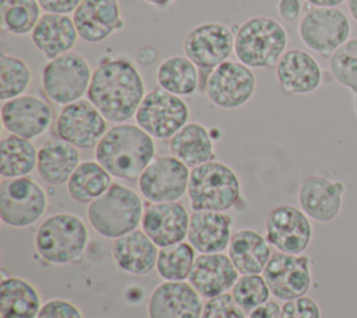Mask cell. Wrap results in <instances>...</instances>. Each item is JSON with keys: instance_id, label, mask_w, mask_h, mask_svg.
I'll return each instance as SVG.
<instances>
[{"instance_id": "12", "label": "cell", "mask_w": 357, "mask_h": 318, "mask_svg": "<svg viewBox=\"0 0 357 318\" xmlns=\"http://www.w3.org/2000/svg\"><path fill=\"white\" fill-rule=\"evenodd\" d=\"M190 167L173 155L155 156L138 177V190L149 202H174L188 190Z\"/></svg>"}, {"instance_id": "20", "label": "cell", "mask_w": 357, "mask_h": 318, "mask_svg": "<svg viewBox=\"0 0 357 318\" xmlns=\"http://www.w3.org/2000/svg\"><path fill=\"white\" fill-rule=\"evenodd\" d=\"M202 308L201 296L185 280L162 282L148 301L149 318H201Z\"/></svg>"}, {"instance_id": "35", "label": "cell", "mask_w": 357, "mask_h": 318, "mask_svg": "<svg viewBox=\"0 0 357 318\" xmlns=\"http://www.w3.org/2000/svg\"><path fill=\"white\" fill-rule=\"evenodd\" d=\"M195 261V248L185 241L162 247L158 254L156 271L159 276L170 282L188 279Z\"/></svg>"}, {"instance_id": "15", "label": "cell", "mask_w": 357, "mask_h": 318, "mask_svg": "<svg viewBox=\"0 0 357 318\" xmlns=\"http://www.w3.org/2000/svg\"><path fill=\"white\" fill-rule=\"evenodd\" d=\"M106 121L88 99H79L63 106L60 110L56 120L57 138L78 149L93 148L107 131Z\"/></svg>"}, {"instance_id": "31", "label": "cell", "mask_w": 357, "mask_h": 318, "mask_svg": "<svg viewBox=\"0 0 357 318\" xmlns=\"http://www.w3.org/2000/svg\"><path fill=\"white\" fill-rule=\"evenodd\" d=\"M112 174L98 162L85 160L78 165L67 181L70 197L79 204H91L112 186Z\"/></svg>"}, {"instance_id": "21", "label": "cell", "mask_w": 357, "mask_h": 318, "mask_svg": "<svg viewBox=\"0 0 357 318\" xmlns=\"http://www.w3.org/2000/svg\"><path fill=\"white\" fill-rule=\"evenodd\" d=\"M73 20L78 36L88 43L103 42L124 28L117 0H82L73 13Z\"/></svg>"}, {"instance_id": "2", "label": "cell", "mask_w": 357, "mask_h": 318, "mask_svg": "<svg viewBox=\"0 0 357 318\" xmlns=\"http://www.w3.org/2000/svg\"><path fill=\"white\" fill-rule=\"evenodd\" d=\"M153 158V138L137 124L113 126L95 146V159L113 177L124 180H138Z\"/></svg>"}, {"instance_id": "43", "label": "cell", "mask_w": 357, "mask_h": 318, "mask_svg": "<svg viewBox=\"0 0 357 318\" xmlns=\"http://www.w3.org/2000/svg\"><path fill=\"white\" fill-rule=\"evenodd\" d=\"M278 13L280 18L286 22H294L301 14V1L300 0H279Z\"/></svg>"}, {"instance_id": "34", "label": "cell", "mask_w": 357, "mask_h": 318, "mask_svg": "<svg viewBox=\"0 0 357 318\" xmlns=\"http://www.w3.org/2000/svg\"><path fill=\"white\" fill-rule=\"evenodd\" d=\"M38 0H0L1 31L13 35L31 33L40 15Z\"/></svg>"}, {"instance_id": "14", "label": "cell", "mask_w": 357, "mask_h": 318, "mask_svg": "<svg viewBox=\"0 0 357 318\" xmlns=\"http://www.w3.org/2000/svg\"><path fill=\"white\" fill-rule=\"evenodd\" d=\"M262 276L271 294L279 300L305 296L311 287V259L304 254L272 252Z\"/></svg>"}, {"instance_id": "30", "label": "cell", "mask_w": 357, "mask_h": 318, "mask_svg": "<svg viewBox=\"0 0 357 318\" xmlns=\"http://www.w3.org/2000/svg\"><path fill=\"white\" fill-rule=\"evenodd\" d=\"M40 296L28 280L17 276L3 278L0 285L1 318H36Z\"/></svg>"}, {"instance_id": "22", "label": "cell", "mask_w": 357, "mask_h": 318, "mask_svg": "<svg viewBox=\"0 0 357 318\" xmlns=\"http://www.w3.org/2000/svg\"><path fill=\"white\" fill-rule=\"evenodd\" d=\"M238 275L229 255L223 252L199 254L194 261L188 283L201 297L212 298L231 289Z\"/></svg>"}, {"instance_id": "47", "label": "cell", "mask_w": 357, "mask_h": 318, "mask_svg": "<svg viewBox=\"0 0 357 318\" xmlns=\"http://www.w3.org/2000/svg\"><path fill=\"white\" fill-rule=\"evenodd\" d=\"M144 1L151 4V6H153V7H158V8H166L172 3H174L176 0H144Z\"/></svg>"}, {"instance_id": "36", "label": "cell", "mask_w": 357, "mask_h": 318, "mask_svg": "<svg viewBox=\"0 0 357 318\" xmlns=\"http://www.w3.org/2000/svg\"><path fill=\"white\" fill-rule=\"evenodd\" d=\"M32 80V70L22 59L0 54V99L3 102L24 95Z\"/></svg>"}, {"instance_id": "49", "label": "cell", "mask_w": 357, "mask_h": 318, "mask_svg": "<svg viewBox=\"0 0 357 318\" xmlns=\"http://www.w3.org/2000/svg\"><path fill=\"white\" fill-rule=\"evenodd\" d=\"M353 106H354V110L357 113V95H354V100H353Z\"/></svg>"}, {"instance_id": "23", "label": "cell", "mask_w": 357, "mask_h": 318, "mask_svg": "<svg viewBox=\"0 0 357 318\" xmlns=\"http://www.w3.org/2000/svg\"><path fill=\"white\" fill-rule=\"evenodd\" d=\"M275 73L282 89L291 95L311 93L322 82L318 61L301 49L286 50L275 66Z\"/></svg>"}, {"instance_id": "27", "label": "cell", "mask_w": 357, "mask_h": 318, "mask_svg": "<svg viewBox=\"0 0 357 318\" xmlns=\"http://www.w3.org/2000/svg\"><path fill=\"white\" fill-rule=\"evenodd\" d=\"M229 258L240 275L262 273L271 255V244L254 229H240L233 233L229 244Z\"/></svg>"}, {"instance_id": "37", "label": "cell", "mask_w": 357, "mask_h": 318, "mask_svg": "<svg viewBox=\"0 0 357 318\" xmlns=\"http://www.w3.org/2000/svg\"><path fill=\"white\" fill-rule=\"evenodd\" d=\"M333 80L357 95V38L346 40L329 57Z\"/></svg>"}, {"instance_id": "45", "label": "cell", "mask_w": 357, "mask_h": 318, "mask_svg": "<svg viewBox=\"0 0 357 318\" xmlns=\"http://www.w3.org/2000/svg\"><path fill=\"white\" fill-rule=\"evenodd\" d=\"M158 59V50L153 46H142L135 53V61L141 66H152Z\"/></svg>"}, {"instance_id": "9", "label": "cell", "mask_w": 357, "mask_h": 318, "mask_svg": "<svg viewBox=\"0 0 357 318\" xmlns=\"http://www.w3.org/2000/svg\"><path fill=\"white\" fill-rule=\"evenodd\" d=\"M47 206L45 190L31 177L3 179L0 183V218L11 227H26L38 222Z\"/></svg>"}, {"instance_id": "44", "label": "cell", "mask_w": 357, "mask_h": 318, "mask_svg": "<svg viewBox=\"0 0 357 318\" xmlns=\"http://www.w3.org/2000/svg\"><path fill=\"white\" fill-rule=\"evenodd\" d=\"M282 305L273 300H268L248 314V318H280Z\"/></svg>"}, {"instance_id": "32", "label": "cell", "mask_w": 357, "mask_h": 318, "mask_svg": "<svg viewBox=\"0 0 357 318\" xmlns=\"http://www.w3.org/2000/svg\"><path fill=\"white\" fill-rule=\"evenodd\" d=\"M158 85L177 96L192 95L199 88V71L185 56L165 59L156 70Z\"/></svg>"}, {"instance_id": "13", "label": "cell", "mask_w": 357, "mask_h": 318, "mask_svg": "<svg viewBox=\"0 0 357 318\" xmlns=\"http://www.w3.org/2000/svg\"><path fill=\"white\" fill-rule=\"evenodd\" d=\"M255 86L252 68L240 61L226 60L209 74L204 93L216 107L230 110L244 106L252 98Z\"/></svg>"}, {"instance_id": "7", "label": "cell", "mask_w": 357, "mask_h": 318, "mask_svg": "<svg viewBox=\"0 0 357 318\" xmlns=\"http://www.w3.org/2000/svg\"><path fill=\"white\" fill-rule=\"evenodd\" d=\"M92 78L89 63L84 56L68 52L49 60L42 70V89L49 100L66 106L82 99Z\"/></svg>"}, {"instance_id": "39", "label": "cell", "mask_w": 357, "mask_h": 318, "mask_svg": "<svg viewBox=\"0 0 357 318\" xmlns=\"http://www.w3.org/2000/svg\"><path fill=\"white\" fill-rule=\"evenodd\" d=\"M201 318H247L231 293H222L204 303Z\"/></svg>"}, {"instance_id": "17", "label": "cell", "mask_w": 357, "mask_h": 318, "mask_svg": "<svg viewBox=\"0 0 357 318\" xmlns=\"http://www.w3.org/2000/svg\"><path fill=\"white\" fill-rule=\"evenodd\" d=\"M1 123L10 134L33 139L47 131L52 123V109L39 96L21 95L3 102Z\"/></svg>"}, {"instance_id": "29", "label": "cell", "mask_w": 357, "mask_h": 318, "mask_svg": "<svg viewBox=\"0 0 357 318\" xmlns=\"http://www.w3.org/2000/svg\"><path fill=\"white\" fill-rule=\"evenodd\" d=\"M169 148L173 156L191 169L215 160V149L209 131L199 123L190 121L180 128L170 138Z\"/></svg>"}, {"instance_id": "16", "label": "cell", "mask_w": 357, "mask_h": 318, "mask_svg": "<svg viewBox=\"0 0 357 318\" xmlns=\"http://www.w3.org/2000/svg\"><path fill=\"white\" fill-rule=\"evenodd\" d=\"M265 233L269 244L287 254H303L312 240L310 218L301 208L289 204L278 205L268 213Z\"/></svg>"}, {"instance_id": "4", "label": "cell", "mask_w": 357, "mask_h": 318, "mask_svg": "<svg viewBox=\"0 0 357 318\" xmlns=\"http://www.w3.org/2000/svg\"><path fill=\"white\" fill-rule=\"evenodd\" d=\"M88 244L84 220L68 212L46 218L35 234V248L40 258L52 265H68L82 261Z\"/></svg>"}, {"instance_id": "11", "label": "cell", "mask_w": 357, "mask_h": 318, "mask_svg": "<svg viewBox=\"0 0 357 318\" xmlns=\"http://www.w3.org/2000/svg\"><path fill=\"white\" fill-rule=\"evenodd\" d=\"M351 31L350 20L339 7H312L298 22V36L312 52L331 57L346 40Z\"/></svg>"}, {"instance_id": "33", "label": "cell", "mask_w": 357, "mask_h": 318, "mask_svg": "<svg viewBox=\"0 0 357 318\" xmlns=\"http://www.w3.org/2000/svg\"><path fill=\"white\" fill-rule=\"evenodd\" d=\"M38 166V149L31 139L10 134L0 141V174L3 179L25 177Z\"/></svg>"}, {"instance_id": "6", "label": "cell", "mask_w": 357, "mask_h": 318, "mask_svg": "<svg viewBox=\"0 0 357 318\" xmlns=\"http://www.w3.org/2000/svg\"><path fill=\"white\" fill-rule=\"evenodd\" d=\"M187 192L192 211L226 212L240 199V180L230 166L211 160L191 169Z\"/></svg>"}, {"instance_id": "26", "label": "cell", "mask_w": 357, "mask_h": 318, "mask_svg": "<svg viewBox=\"0 0 357 318\" xmlns=\"http://www.w3.org/2000/svg\"><path fill=\"white\" fill-rule=\"evenodd\" d=\"M112 254L120 269L131 275L142 276L156 266L159 247L144 230L135 229L113 241Z\"/></svg>"}, {"instance_id": "10", "label": "cell", "mask_w": 357, "mask_h": 318, "mask_svg": "<svg viewBox=\"0 0 357 318\" xmlns=\"http://www.w3.org/2000/svg\"><path fill=\"white\" fill-rule=\"evenodd\" d=\"M190 109L181 96L173 95L160 86L145 93L135 121L152 138H172L188 123Z\"/></svg>"}, {"instance_id": "24", "label": "cell", "mask_w": 357, "mask_h": 318, "mask_svg": "<svg viewBox=\"0 0 357 318\" xmlns=\"http://www.w3.org/2000/svg\"><path fill=\"white\" fill-rule=\"evenodd\" d=\"M231 218L225 212L194 211L190 216L188 243L201 254L223 252L231 240Z\"/></svg>"}, {"instance_id": "48", "label": "cell", "mask_w": 357, "mask_h": 318, "mask_svg": "<svg viewBox=\"0 0 357 318\" xmlns=\"http://www.w3.org/2000/svg\"><path fill=\"white\" fill-rule=\"evenodd\" d=\"M347 8L351 14V18L357 22V0H347Z\"/></svg>"}, {"instance_id": "18", "label": "cell", "mask_w": 357, "mask_h": 318, "mask_svg": "<svg viewBox=\"0 0 357 318\" xmlns=\"http://www.w3.org/2000/svg\"><path fill=\"white\" fill-rule=\"evenodd\" d=\"M142 230L159 247L183 241L188 234L190 216L178 201L151 202L142 215Z\"/></svg>"}, {"instance_id": "41", "label": "cell", "mask_w": 357, "mask_h": 318, "mask_svg": "<svg viewBox=\"0 0 357 318\" xmlns=\"http://www.w3.org/2000/svg\"><path fill=\"white\" fill-rule=\"evenodd\" d=\"M36 318H84L81 310L71 301L52 298L42 304Z\"/></svg>"}, {"instance_id": "40", "label": "cell", "mask_w": 357, "mask_h": 318, "mask_svg": "<svg viewBox=\"0 0 357 318\" xmlns=\"http://www.w3.org/2000/svg\"><path fill=\"white\" fill-rule=\"evenodd\" d=\"M280 318H321V310L314 298L301 296L284 301L282 305Z\"/></svg>"}, {"instance_id": "1", "label": "cell", "mask_w": 357, "mask_h": 318, "mask_svg": "<svg viewBox=\"0 0 357 318\" xmlns=\"http://www.w3.org/2000/svg\"><path fill=\"white\" fill-rule=\"evenodd\" d=\"M86 96L107 121L120 124L135 117L145 84L131 60L105 57L92 73Z\"/></svg>"}, {"instance_id": "46", "label": "cell", "mask_w": 357, "mask_h": 318, "mask_svg": "<svg viewBox=\"0 0 357 318\" xmlns=\"http://www.w3.org/2000/svg\"><path fill=\"white\" fill-rule=\"evenodd\" d=\"M312 7H337L347 0H305Z\"/></svg>"}, {"instance_id": "8", "label": "cell", "mask_w": 357, "mask_h": 318, "mask_svg": "<svg viewBox=\"0 0 357 318\" xmlns=\"http://www.w3.org/2000/svg\"><path fill=\"white\" fill-rule=\"evenodd\" d=\"M183 49L185 57L197 66L199 88L204 91L209 74L234 50V33L220 22H205L184 36Z\"/></svg>"}, {"instance_id": "19", "label": "cell", "mask_w": 357, "mask_h": 318, "mask_svg": "<svg viewBox=\"0 0 357 318\" xmlns=\"http://www.w3.org/2000/svg\"><path fill=\"white\" fill-rule=\"evenodd\" d=\"M344 184L326 176L314 174L303 180L297 199L301 211L317 222H331L342 211Z\"/></svg>"}, {"instance_id": "25", "label": "cell", "mask_w": 357, "mask_h": 318, "mask_svg": "<svg viewBox=\"0 0 357 318\" xmlns=\"http://www.w3.org/2000/svg\"><path fill=\"white\" fill-rule=\"evenodd\" d=\"M78 38L73 17L63 14H43L31 32L35 47L47 60L71 52Z\"/></svg>"}, {"instance_id": "3", "label": "cell", "mask_w": 357, "mask_h": 318, "mask_svg": "<svg viewBox=\"0 0 357 318\" xmlns=\"http://www.w3.org/2000/svg\"><path fill=\"white\" fill-rule=\"evenodd\" d=\"M144 211L137 191L124 184L112 183L103 195L88 204L86 216L99 236L116 240L141 225Z\"/></svg>"}, {"instance_id": "38", "label": "cell", "mask_w": 357, "mask_h": 318, "mask_svg": "<svg viewBox=\"0 0 357 318\" xmlns=\"http://www.w3.org/2000/svg\"><path fill=\"white\" fill-rule=\"evenodd\" d=\"M231 294L237 304L250 314L252 310L266 303L271 296V290L265 278L261 273L241 275L231 287Z\"/></svg>"}, {"instance_id": "5", "label": "cell", "mask_w": 357, "mask_h": 318, "mask_svg": "<svg viewBox=\"0 0 357 318\" xmlns=\"http://www.w3.org/2000/svg\"><path fill=\"white\" fill-rule=\"evenodd\" d=\"M287 32L269 17H252L244 21L234 35L237 61L250 68L275 67L286 52Z\"/></svg>"}, {"instance_id": "28", "label": "cell", "mask_w": 357, "mask_h": 318, "mask_svg": "<svg viewBox=\"0 0 357 318\" xmlns=\"http://www.w3.org/2000/svg\"><path fill=\"white\" fill-rule=\"evenodd\" d=\"M79 163L78 148L60 138L49 139L38 149V173L50 186L67 183Z\"/></svg>"}, {"instance_id": "42", "label": "cell", "mask_w": 357, "mask_h": 318, "mask_svg": "<svg viewBox=\"0 0 357 318\" xmlns=\"http://www.w3.org/2000/svg\"><path fill=\"white\" fill-rule=\"evenodd\" d=\"M82 0H38L39 6L45 13L68 15L74 13Z\"/></svg>"}]
</instances>
